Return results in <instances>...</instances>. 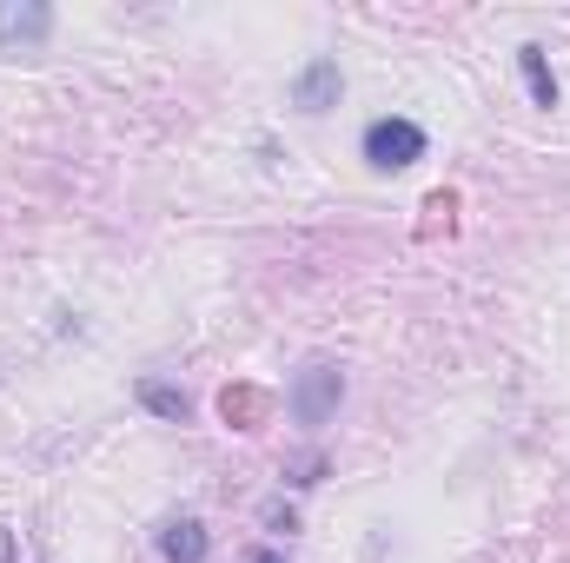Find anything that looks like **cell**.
Segmentation results:
<instances>
[{
  "label": "cell",
  "mask_w": 570,
  "mask_h": 563,
  "mask_svg": "<svg viewBox=\"0 0 570 563\" xmlns=\"http://www.w3.org/2000/svg\"><path fill=\"white\" fill-rule=\"evenodd\" d=\"M518 67H524V87H531V100H538V107H558V73H551L544 47H518Z\"/></svg>",
  "instance_id": "52a82bcc"
},
{
  "label": "cell",
  "mask_w": 570,
  "mask_h": 563,
  "mask_svg": "<svg viewBox=\"0 0 570 563\" xmlns=\"http://www.w3.org/2000/svg\"><path fill=\"white\" fill-rule=\"evenodd\" d=\"M159 557L166 563H206L213 557L206 524H199V517H166V524H159Z\"/></svg>",
  "instance_id": "5b68a950"
},
{
  "label": "cell",
  "mask_w": 570,
  "mask_h": 563,
  "mask_svg": "<svg viewBox=\"0 0 570 563\" xmlns=\"http://www.w3.org/2000/svg\"><path fill=\"white\" fill-rule=\"evenodd\" d=\"M338 398H345V372L332 365V358H312V365H298V378H292V424H305V431H318V424H332L338 412Z\"/></svg>",
  "instance_id": "7a4b0ae2"
},
{
  "label": "cell",
  "mask_w": 570,
  "mask_h": 563,
  "mask_svg": "<svg viewBox=\"0 0 570 563\" xmlns=\"http://www.w3.org/2000/svg\"><path fill=\"white\" fill-rule=\"evenodd\" d=\"M246 563H292V557H285V551H273V544H259V551H253Z\"/></svg>",
  "instance_id": "8fae6325"
},
{
  "label": "cell",
  "mask_w": 570,
  "mask_h": 563,
  "mask_svg": "<svg viewBox=\"0 0 570 563\" xmlns=\"http://www.w3.org/2000/svg\"><path fill=\"white\" fill-rule=\"evenodd\" d=\"M425 127L419 120H405V113H379L372 127H365V140H358V152H365V166L372 172H405V166H419L425 159Z\"/></svg>",
  "instance_id": "6da1fadb"
},
{
  "label": "cell",
  "mask_w": 570,
  "mask_h": 563,
  "mask_svg": "<svg viewBox=\"0 0 570 563\" xmlns=\"http://www.w3.org/2000/svg\"><path fill=\"white\" fill-rule=\"evenodd\" d=\"M259 524H266L273 537H292V531H298V511H292L285 497H266V504H259Z\"/></svg>",
  "instance_id": "9c48e42d"
},
{
  "label": "cell",
  "mask_w": 570,
  "mask_h": 563,
  "mask_svg": "<svg viewBox=\"0 0 570 563\" xmlns=\"http://www.w3.org/2000/svg\"><path fill=\"white\" fill-rule=\"evenodd\" d=\"M134 398H140L153 418H166V424H186V418H193V398H186L179 385H166V378H140V385H134Z\"/></svg>",
  "instance_id": "8992f818"
},
{
  "label": "cell",
  "mask_w": 570,
  "mask_h": 563,
  "mask_svg": "<svg viewBox=\"0 0 570 563\" xmlns=\"http://www.w3.org/2000/svg\"><path fill=\"white\" fill-rule=\"evenodd\" d=\"M0 563H20V544H13V531L0 524Z\"/></svg>",
  "instance_id": "30bf717a"
},
{
  "label": "cell",
  "mask_w": 570,
  "mask_h": 563,
  "mask_svg": "<svg viewBox=\"0 0 570 563\" xmlns=\"http://www.w3.org/2000/svg\"><path fill=\"white\" fill-rule=\"evenodd\" d=\"M338 93H345V73H338L332 53H318V60H305V67L292 73V107H298V113H332Z\"/></svg>",
  "instance_id": "3957f363"
},
{
  "label": "cell",
  "mask_w": 570,
  "mask_h": 563,
  "mask_svg": "<svg viewBox=\"0 0 570 563\" xmlns=\"http://www.w3.org/2000/svg\"><path fill=\"white\" fill-rule=\"evenodd\" d=\"M53 33V7L40 0H0V47H40Z\"/></svg>",
  "instance_id": "277c9868"
},
{
  "label": "cell",
  "mask_w": 570,
  "mask_h": 563,
  "mask_svg": "<svg viewBox=\"0 0 570 563\" xmlns=\"http://www.w3.org/2000/svg\"><path fill=\"white\" fill-rule=\"evenodd\" d=\"M285 484H298V491H312V484H325V457H318V451H305V457H292V464H285Z\"/></svg>",
  "instance_id": "ba28073f"
}]
</instances>
